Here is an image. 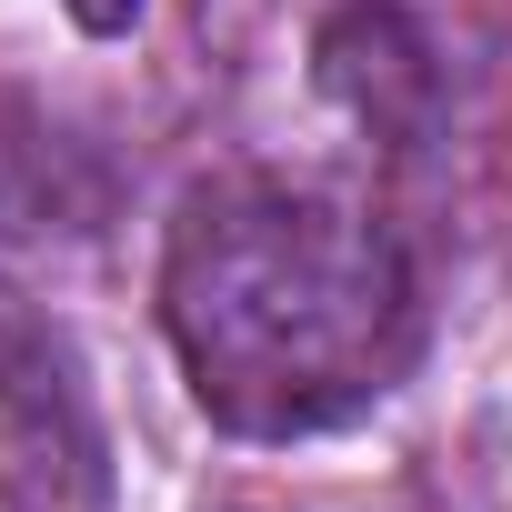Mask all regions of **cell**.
I'll return each instance as SVG.
<instances>
[{"label": "cell", "mask_w": 512, "mask_h": 512, "mask_svg": "<svg viewBox=\"0 0 512 512\" xmlns=\"http://www.w3.org/2000/svg\"><path fill=\"white\" fill-rule=\"evenodd\" d=\"M0 512H111L101 432L41 322L0 302Z\"/></svg>", "instance_id": "cell-2"}, {"label": "cell", "mask_w": 512, "mask_h": 512, "mask_svg": "<svg viewBox=\"0 0 512 512\" xmlns=\"http://www.w3.org/2000/svg\"><path fill=\"white\" fill-rule=\"evenodd\" d=\"M322 81L372 121V131H402L422 101H432V71H422V41L392 0H342L332 31H322Z\"/></svg>", "instance_id": "cell-3"}, {"label": "cell", "mask_w": 512, "mask_h": 512, "mask_svg": "<svg viewBox=\"0 0 512 512\" xmlns=\"http://www.w3.org/2000/svg\"><path fill=\"white\" fill-rule=\"evenodd\" d=\"M462 512H512V432L472 462V482H462Z\"/></svg>", "instance_id": "cell-4"}, {"label": "cell", "mask_w": 512, "mask_h": 512, "mask_svg": "<svg viewBox=\"0 0 512 512\" xmlns=\"http://www.w3.org/2000/svg\"><path fill=\"white\" fill-rule=\"evenodd\" d=\"M61 11H71L91 41H121V31H141V11H151V0H61Z\"/></svg>", "instance_id": "cell-5"}, {"label": "cell", "mask_w": 512, "mask_h": 512, "mask_svg": "<svg viewBox=\"0 0 512 512\" xmlns=\"http://www.w3.org/2000/svg\"><path fill=\"white\" fill-rule=\"evenodd\" d=\"M161 342L231 442H322L422 362L402 231L312 171H221L171 211Z\"/></svg>", "instance_id": "cell-1"}]
</instances>
